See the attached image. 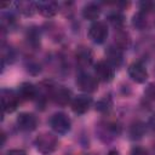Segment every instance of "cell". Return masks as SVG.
Returning a JSON list of instances; mask_svg holds the SVG:
<instances>
[{"label": "cell", "instance_id": "cell-1", "mask_svg": "<svg viewBox=\"0 0 155 155\" xmlns=\"http://www.w3.org/2000/svg\"><path fill=\"white\" fill-rule=\"evenodd\" d=\"M35 147L41 154H51L57 149L58 139L51 132H42L35 138Z\"/></svg>", "mask_w": 155, "mask_h": 155}, {"label": "cell", "instance_id": "cell-2", "mask_svg": "<svg viewBox=\"0 0 155 155\" xmlns=\"http://www.w3.org/2000/svg\"><path fill=\"white\" fill-rule=\"evenodd\" d=\"M76 85L82 92L93 93L98 88V79L86 70H80L76 75Z\"/></svg>", "mask_w": 155, "mask_h": 155}, {"label": "cell", "instance_id": "cell-3", "mask_svg": "<svg viewBox=\"0 0 155 155\" xmlns=\"http://www.w3.org/2000/svg\"><path fill=\"white\" fill-rule=\"evenodd\" d=\"M50 126L57 134H65L71 128V120L62 111L54 113L50 119Z\"/></svg>", "mask_w": 155, "mask_h": 155}, {"label": "cell", "instance_id": "cell-4", "mask_svg": "<svg viewBox=\"0 0 155 155\" xmlns=\"http://www.w3.org/2000/svg\"><path fill=\"white\" fill-rule=\"evenodd\" d=\"M88 38L91 39L92 42L94 44H103L107 38H108V34H109V30H108V25L107 23L102 22V21H96V22H92V24L90 25L88 28Z\"/></svg>", "mask_w": 155, "mask_h": 155}, {"label": "cell", "instance_id": "cell-5", "mask_svg": "<svg viewBox=\"0 0 155 155\" xmlns=\"http://www.w3.org/2000/svg\"><path fill=\"white\" fill-rule=\"evenodd\" d=\"M0 98H1V107L4 113H13L19 103V96L17 92L10 88H2L0 92Z\"/></svg>", "mask_w": 155, "mask_h": 155}, {"label": "cell", "instance_id": "cell-6", "mask_svg": "<svg viewBox=\"0 0 155 155\" xmlns=\"http://www.w3.org/2000/svg\"><path fill=\"white\" fill-rule=\"evenodd\" d=\"M93 70H94V75L98 79V81L109 82L115 76V68L107 61H98L97 63H94Z\"/></svg>", "mask_w": 155, "mask_h": 155}, {"label": "cell", "instance_id": "cell-7", "mask_svg": "<svg viewBox=\"0 0 155 155\" xmlns=\"http://www.w3.org/2000/svg\"><path fill=\"white\" fill-rule=\"evenodd\" d=\"M127 73H128V76L137 84H143L148 79V70H147L145 65L138 61H136L128 65Z\"/></svg>", "mask_w": 155, "mask_h": 155}, {"label": "cell", "instance_id": "cell-8", "mask_svg": "<svg viewBox=\"0 0 155 155\" xmlns=\"http://www.w3.org/2000/svg\"><path fill=\"white\" fill-rule=\"evenodd\" d=\"M91 105H92V98L87 94H79V96L74 97L70 103L71 110L78 115H82V114L87 113L88 109L91 108Z\"/></svg>", "mask_w": 155, "mask_h": 155}, {"label": "cell", "instance_id": "cell-9", "mask_svg": "<svg viewBox=\"0 0 155 155\" xmlns=\"http://www.w3.org/2000/svg\"><path fill=\"white\" fill-rule=\"evenodd\" d=\"M51 98L53 102L58 105H67L71 103L73 97H71V91L64 86H58V87H52L51 91Z\"/></svg>", "mask_w": 155, "mask_h": 155}, {"label": "cell", "instance_id": "cell-10", "mask_svg": "<svg viewBox=\"0 0 155 155\" xmlns=\"http://www.w3.org/2000/svg\"><path fill=\"white\" fill-rule=\"evenodd\" d=\"M17 125L22 131L31 132L38 126V117L31 113H21L17 116Z\"/></svg>", "mask_w": 155, "mask_h": 155}, {"label": "cell", "instance_id": "cell-11", "mask_svg": "<svg viewBox=\"0 0 155 155\" xmlns=\"http://www.w3.org/2000/svg\"><path fill=\"white\" fill-rule=\"evenodd\" d=\"M119 133H120V127L113 122H105L104 125H99L98 127V134L103 142H109Z\"/></svg>", "mask_w": 155, "mask_h": 155}, {"label": "cell", "instance_id": "cell-12", "mask_svg": "<svg viewBox=\"0 0 155 155\" xmlns=\"http://www.w3.org/2000/svg\"><path fill=\"white\" fill-rule=\"evenodd\" d=\"M124 59V54H122V50L120 47H117L116 45H110L107 50H105V61L108 63H110L114 68L120 67Z\"/></svg>", "mask_w": 155, "mask_h": 155}, {"label": "cell", "instance_id": "cell-13", "mask_svg": "<svg viewBox=\"0 0 155 155\" xmlns=\"http://www.w3.org/2000/svg\"><path fill=\"white\" fill-rule=\"evenodd\" d=\"M58 4L56 1L52 0H46V1H39L38 2V11L40 12L41 16L46 17V18H51L53 17L57 12H58Z\"/></svg>", "mask_w": 155, "mask_h": 155}, {"label": "cell", "instance_id": "cell-14", "mask_svg": "<svg viewBox=\"0 0 155 155\" xmlns=\"http://www.w3.org/2000/svg\"><path fill=\"white\" fill-rule=\"evenodd\" d=\"M17 93L21 99L23 101H31L35 99L38 96V88L31 82H22L17 90Z\"/></svg>", "mask_w": 155, "mask_h": 155}, {"label": "cell", "instance_id": "cell-15", "mask_svg": "<svg viewBox=\"0 0 155 155\" xmlns=\"http://www.w3.org/2000/svg\"><path fill=\"white\" fill-rule=\"evenodd\" d=\"M76 61L79 63V65L82 68V70L86 67H90L93 62V53L88 47L81 46L78 48L76 51Z\"/></svg>", "mask_w": 155, "mask_h": 155}, {"label": "cell", "instance_id": "cell-16", "mask_svg": "<svg viewBox=\"0 0 155 155\" xmlns=\"http://www.w3.org/2000/svg\"><path fill=\"white\" fill-rule=\"evenodd\" d=\"M101 11H102V8H101L99 4H97V2H87L82 7V17L85 19H87V21L96 22L97 18L101 15Z\"/></svg>", "mask_w": 155, "mask_h": 155}, {"label": "cell", "instance_id": "cell-17", "mask_svg": "<svg viewBox=\"0 0 155 155\" xmlns=\"http://www.w3.org/2000/svg\"><path fill=\"white\" fill-rule=\"evenodd\" d=\"M15 6L18 10V12L27 17L33 16L38 11V2L34 1H17L15 2Z\"/></svg>", "mask_w": 155, "mask_h": 155}, {"label": "cell", "instance_id": "cell-18", "mask_svg": "<svg viewBox=\"0 0 155 155\" xmlns=\"http://www.w3.org/2000/svg\"><path fill=\"white\" fill-rule=\"evenodd\" d=\"M107 19H108V22H109L115 29H117V30L122 29V25H124V23H125V16H124L122 12L119 11V10H113V11H110V12L107 15Z\"/></svg>", "mask_w": 155, "mask_h": 155}, {"label": "cell", "instance_id": "cell-19", "mask_svg": "<svg viewBox=\"0 0 155 155\" xmlns=\"http://www.w3.org/2000/svg\"><path fill=\"white\" fill-rule=\"evenodd\" d=\"M147 131V126L142 121H134L130 126V137L131 139H140Z\"/></svg>", "mask_w": 155, "mask_h": 155}, {"label": "cell", "instance_id": "cell-20", "mask_svg": "<svg viewBox=\"0 0 155 155\" xmlns=\"http://www.w3.org/2000/svg\"><path fill=\"white\" fill-rule=\"evenodd\" d=\"M115 45L117 47H120L121 50L127 48L128 45H130V38H128L127 33H125L120 29L117 31V34H115Z\"/></svg>", "mask_w": 155, "mask_h": 155}, {"label": "cell", "instance_id": "cell-21", "mask_svg": "<svg viewBox=\"0 0 155 155\" xmlns=\"http://www.w3.org/2000/svg\"><path fill=\"white\" fill-rule=\"evenodd\" d=\"M27 40L33 46H38L40 44V31L38 28H30L27 31Z\"/></svg>", "mask_w": 155, "mask_h": 155}, {"label": "cell", "instance_id": "cell-22", "mask_svg": "<svg viewBox=\"0 0 155 155\" xmlns=\"http://www.w3.org/2000/svg\"><path fill=\"white\" fill-rule=\"evenodd\" d=\"M111 99L110 97H104L102 99H99L97 103H96V109L101 113H107L109 111V109L111 108Z\"/></svg>", "mask_w": 155, "mask_h": 155}, {"label": "cell", "instance_id": "cell-23", "mask_svg": "<svg viewBox=\"0 0 155 155\" xmlns=\"http://www.w3.org/2000/svg\"><path fill=\"white\" fill-rule=\"evenodd\" d=\"M133 25L138 29H143L147 25V18H145V13L144 12H138L133 16V21H132Z\"/></svg>", "mask_w": 155, "mask_h": 155}, {"label": "cell", "instance_id": "cell-24", "mask_svg": "<svg viewBox=\"0 0 155 155\" xmlns=\"http://www.w3.org/2000/svg\"><path fill=\"white\" fill-rule=\"evenodd\" d=\"M144 96L147 99L155 102V84L154 82H150L147 85V87L144 90Z\"/></svg>", "mask_w": 155, "mask_h": 155}, {"label": "cell", "instance_id": "cell-25", "mask_svg": "<svg viewBox=\"0 0 155 155\" xmlns=\"http://www.w3.org/2000/svg\"><path fill=\"white\" fill-rule=\"evenodd\" d=\"M153 7H154V4L150 2V1H145V2H140L139 4V10H140V12H144V13L151 11Z\"/></svg>", "mask_w": 155, "mask_h": 155}, {"label": "cell", "instance_id": "cell-26", "mask_svg": "<svg viewBox=\"0 0 155 155\" xmlns=\"http://www.w3.org/2000/svg\"><path fill=\"white\" fill-rule=\"evenodd\" d=\"M130 155H148V151L142 147H134L132 148Z\"/></svg>", "mask_w": 155, "mask_h": 155}, {"label": "cell", "instance_id": "cell-27", "mask_svg": "<svg viewBox=\"0 0 155 155\" xmlns=\"http://www.w3.org/2000/svg\"><path fill=\"white\" fill-rule=\"evenodd\" d=\"M5 155H27V153L23 149H11Z\"/></svg>", "mask_w": 155, "mask_h": 155}, {"label": "cell", "instance_id": "cell-28", "mask_svg": "<svg viewBox=\"0 0 155 155\" xmlns=\"http://www.w3.org/2000/svg\"><path fill=\"white\" fill-rule=\"evenodd\" d=\"M148 126H149L153 131H155V114H153V115L150 116V119H149V121H148Z\"/></svg>", "mask_w": 155, "mask_h": 155}, {"label": "cell", "instance_id": "cell-29", "mask_svg": "<svg viewBox=\"0 0 155 155\" xmlns=\"http://www.w3.org/2000/svg\"><path fill=\"white\" fill-rule=\"evenodd\" d=\"M107 155H121L120 154V151L119 150H116V149H111V150H109L108 151V154Z\"/></svg>", "mask_w": 155, "mask_h": 155}]
</instances>
